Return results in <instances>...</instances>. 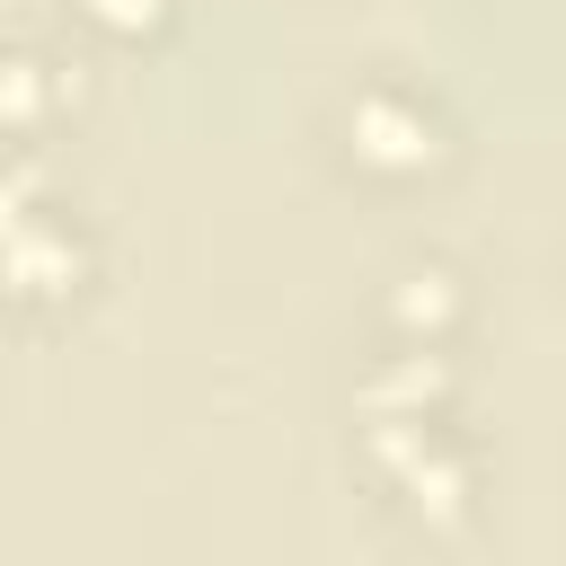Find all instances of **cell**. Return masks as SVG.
<instances>
[{
	"label": "cell",
	"mask_w": 566,
	"mask_h": 566,
	"mask_svg": "<svg viewBox=\"0 0 566 566\" xmlns=\"http://www.w3.org/2000/svg\"><path fill=\"white\" fill-rule=\"evenodd\" d=\"M354 460H363V478L380 486V504L407 531L460 539L478 522L486 469H478V442L451 424V407H433V416H363L354 424Z\"/></svg>",
	"instance_id": "1"
},
{
	"label": "cell",
	"mask_w": 566,
	"mask_h": 566,
	"mask_svg": "<svg viewBox=\"0 0 566 566\" xmlns=\"http://www.w3.org/2000/svg\"><path fill=\"white\" fill-rule=\"evenodd\" d=\"M336 159L371 186H424L460 159V133H451V106L398 71H371L336 97Z\"/></svg>",
	"instance_id": "2"
},
{
	"label": "cell",
	"mask_w": 566,
	"mask_h": 566,
	"mask_svg": "<svg viewBox=\"0 0 566 566\" xmlns=\"http://www.w3.org/2000/svg\"><path fill=\"white\" fill-rule=\"evenodd\" d=\"M88 292H97V230H88L62 195H44V203H27L18 221H0V318L53 327V318H71Z\"/></svg>",
	"instance_id": "3"
},
{
	"label": "cell",
	"mask_w": 566,
	"mask_h": 566,
	"mask_svg": "<svg viewBox=\"0 0 566 566\" xmlns=\"http://www.w3.org/2000/svg\"><path fill=\"white\" fill-rule=\"evenodd\" d=\"M80 115V62L53 44H0V150H53Z\"/></svg>",
	"instance_id": "4"
},
{
	"label": "cell",
	"mask_w": 566,
	"mask_h": 566,
	"mask_svg": "<svg viewBox=\"0 0 566 566\" xmlns=\"http://www.w3.org/2000/svg\"><path fill=\"white\" fill-rule=\"evenodd\" d=\"M469 310H478V301H469V274H460L451 256H407V265H389V283H380V301H371L380 345H433V354L460 345Z\"/></svg>",
	"instance_id": "5"
},
{
	"label": "cell",
	"mask_w": 566,
	"mask_h": 566,
	"mask_svg": "<svg viewBox=\"0 0 566 566\" xmlns=\"http://www.w3.org/2000/svg\"><path fill=\"white\" fill-rule=\"evenodd\" d=\"M177 9L186 0H71V18L88 35H106V44H159L177 27Z\"/></svg>",
	"instance_id": "6"
}]
</instances>
